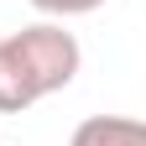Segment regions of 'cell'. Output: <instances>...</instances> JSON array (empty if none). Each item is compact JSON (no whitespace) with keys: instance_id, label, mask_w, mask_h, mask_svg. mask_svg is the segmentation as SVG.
<instances>
[{"instance_id":"3957f363","label":"cell","mask_w":146,"mask_h":146,"mask_svg":"<svg viewBox=\"0 0 146 146\" xmlns=\"http://www.w3.org/2000/svg\"><path fill=\"white\" fill-rule=\"evenodd\" d=\"M36 99H42V94H36L31 73L21 68L11 36H0V115H21V110H31Z\"/></svg>"},{"instance_id":"6da1fadb","label":"cell","mask_w":146,"mask_h":146,"mask_svg":"<svg viewBox=\"0 0 146 146\" xmlns=\"http://www.w3.org/2000/svg\"><path fill=\"white\" fill-rule=\"evenodd\" d=\"M11 47L21 58V68L31 73V84H36L42 99L58 94V89H68L78 78V68H84V47H78V36L63 21H36V26L11 31Z\"/></svg>"},{"instance_id":"7a4b0ae2","label":"cell","mask_w":146,"mask_h":146,"mask_svg":"<svg viewBox=\"0 0 146 146\" xmlns=\"http://www.w3.org/2000/svg\"><path fill=\"white\" fill-rule=\"evenodd\" d=\"M68 146H146V125L136 115H89L73 125Z\"/></svg>"},{"instance_id":"277c9868","label":"cell","mask_w":146,"mask_h":146,"mask_svg":"<svg viewBox=\"0 0 146 146\" xmlns=\"http://www.w3.org/2000/svg\"><path fill=\"white\" fill-rule=\"evenodd\" d=\"M104 0H31V11H42L47 21H68V16H89L99 11Z\"/></svg>"}]
</instances>
